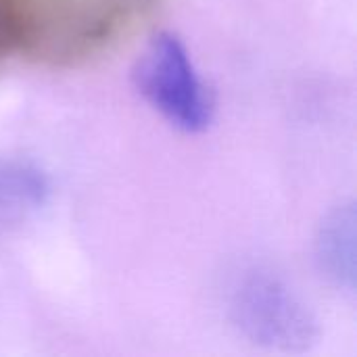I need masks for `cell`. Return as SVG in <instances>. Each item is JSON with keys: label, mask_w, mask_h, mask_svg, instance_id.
I'll use <instances>...</instances> for the list:
<instances>
[{"label": "cell", "mask_w": 357, "mask_h": 357, "mask_svg": "<svg viewBox=\"0 0 357 357\" xmlns=\"http://www.w3.org/2000/svg\"><path fill=\"white\" fill-rule=\"evenodd\" d=\"M230 318L245 339L270 351H307L318 322L303 297L270 270H249L230 293Z\"/></svg>", "instance_id": "obj_1"}, {"label": "cell", "mask_w": 357, "mask_h": 357, "mask_svg": "<svg viewBox=\"0 0 357 357\" xmlns=\"http://www.w3.org/2000/svg\"><path fill=\"white\" fill-rule=\"evenodd\" d=\"M134 82L142 98L172 128L201 134L211 126V92L178 33L159 31L149 40L136 61Z\"/></svg>", "instance_id": "obj_2"}, {"label": "cell", "mask_w": 357, "mask_h": 357, "mask_svg": "<svg viewBox=\"0 0 357 357\" xmlns=\"http://www.w3.org/2000/svg\"><path fill=\"white\" fill-rule=\"evenodd\" d=\"M356 203L337 205L320 224L316 236V261L322 276L345 293H356Z\"/></svg>", "instance_id": "obj_3"}, {"label": "cell", "mask_w": 357, "mask_h": 357, "mask_svg": "<svg viewBox=\"0 0 357 357\" xmlns=\"http://www.w3.org/2000/svg\"><path fill=\"white\" fill-rule=\"evenodd\" d=\"M50 199L48 176L27 159H0V228L25 224Z\"/></svg>", "instance_id": "obj_4"}, {"label": "cell", "mask_w": 357, "mask_h": 357, "mask_svg": "<svg viewBox=\"0 0 357 357\" xmlns=\"http://www.w3.org/2000/svg\"><path fill=\"white\" fill-rule=\"evenodd\" d=\"M33 29V0H0V59L27 54Z\"/></svg>", "instance_id": "obj_5"}]
</instances>
